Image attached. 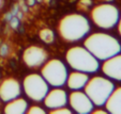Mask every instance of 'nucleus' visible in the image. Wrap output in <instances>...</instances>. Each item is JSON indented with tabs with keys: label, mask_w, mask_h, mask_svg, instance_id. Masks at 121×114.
<instances>
[{
	"label": "nucleus",
	"mask_w": 121,
	"mask_h": 114,
	"mask_svg": "<svg viewBox=\"0 0 121 114\" xmlns=\"http://www.w3.org/2000/svg\"><path fill=\"white\" fill-rule=\"evenodd\" d=\"M89 19L80 13H70L60 18L57 26L59 36L66 43H76L89 34Z\"/></svg>",
	"instance_id": "1"
},
{
	"label": "nucleus",
	"mask_w": 121,
	"mask_h": 114,
	"mask_svg": "<svg viewBox=\"0 0 121 114\" xmlns=\"http://www.w3.org/2000/svg\"><path fill=\"white\" fill-rule=\"evenodd\" d=\"M84 46L99 60L105 61L121 52V43L106 32H94L85 37Z\"/></svg>",
	"instance_id": "2"
},
{
	"label": "nucleus",
	"mask_w": 121,
	"mask_h": 114,
	"mask_svg": "<svg viewBox=\"0 0 121 114\" xmlns=\"http://www.w3.org/2000/svg\"><path fill=\"white\" fill-rule=\"evenodd\" d=\"M65 61L73 71L94 74L100 68V61L85 46H73L65 52Z\"/></svg>",
	"instance_id": "3"
},
{
	"label": "nucleus",
	"mask_w": 121,
	"mask_h": 114,
	"mask_svg": "<svg viewBox=\"0 0 121 114\" xmlns=\"http://www.w3.org/2000/svg\"><path fill=\"white\" fill-rule=\"evenodd\" d=\"M112 80L105 76H94L89 78L84 92L91 99L94 107H104L106 100L115 89Z\"/></svg>",
	"instance_id": "4"
},
{
	"label": "nucleus",
	"mask_w": 121,
	"mask_h": 114,
	"mask_svg": "<svg viewBox=\"0 0 121 114\" xmlns=\"http://www.w3.org/2000/svg\"><path fill=\"white\" fill-rule=\"evenodd\" d=\"M120 11L112 2H102L96 4L90 11L91 21L102 30H110L118 25Z\"/></svg>",
	"instance_id": "5"
},
{
	"label": "nucleus",
	"mask_w": 121,
	"mask_h": 114,
	"mask_svg": "<svg viewBox=\"0 0 121 114\" xmlns=\"http://www.w3.org/2000/svg\"><path fill=\"white\" fill-rule=\"evenodd\" d=\"M41 75L52 87H62L66 82L69 71L65 63L59 59L47 60L41 66Z\"/></svg>",
	"instance_id": "6"
},
{
	"label": "nucleus",
	"mask_w": 121,
	"mask_h": 114,
	"mask_svg": "<svg viewBox=\"0 0 121 114\" xmlns=\"http://www.w3.org/2000/svg\"><path fill=\"white\" fill-rule=\"evenodd\" d=\"M22 87L25 95L30 100L34 102H41L49 90V84L46 82L41 74L31 73L24 78Z\"/></svg>",
	"instance_id": "7"
},
{
	"label": "nucleus",
	"mask_w": 121,
	"mask_h": 114,
	"mask_svg": "<svg viewBox=\"0 0 121 114\" xmlns=\"http://www.w3.org/2000/svg\"><path fill=\"white\" fill-rule=\"evenodd\" d=\"M68 105L72 111L78 114H89L94 109L93 102L82 90L72 91L69 94Z\"/></svg>",
	"instance_id": "8"
},
{
	"label": "nucleus",
	"mask_w": 121,
	"mask_h": 114,
	"mask_svg": "<svg viewBox=\"0 0 121 114\" xmlns=\"http://www.w3.org/2000/svg\"><path fill=\"white\" fill-rule=\"evenodd\" d=\"M22 59L28 68H39L48 60V52L41 46L31 45L25 48Z\"/></svg>",
	"instance_id": "9"
},
{
	"label": "nucleus",
	"mask_w": 121,
	"mask_h": 114,
	"mask_svg": "<svg viewBox=\"0 0 121 114\" xmlns=\"http://www.w3.org/2000/svg\"><path fill=\"white\" fill-rule=\"evenodd\" d=\"M22 83L13 77L5 78L0 83V99L2 102H8L22 95Z\"/></svg>",
	"instance_id": "10"
},
{
	"label": "nucleus",
	"mask_w": 121,
	"mask_h": 114,
	"mask_svg": "<svg viewBox=\"0 0 121 114\" xmlns=\"http://www.w3.org/2000/svg\"><path fill=\"white\" fill-rule=\"evenodd\" d=\"M68 95L69 94L66 93V91L63 90L62 87L49 89L43 99L44 106L49 111L60 107L68 106Z\"/></svg>",
	"instance_id": "11"
},
{
	"label": "nucleus",
	"mask_w": 121,
	"mask_h": 114,
	"mask_svg": "<svg viewBox=\"0 0 121 114\" xmlns=\"http://www.w3.org/2000/svg\"><path fill=\"white\" fill-rule=\"evenodd\" d=\"M101 69L105 77L121 82V52L103 61Z\"/></svg>",
	"instance_id": "12"
},
{
	"label": "nucleus",
	"mask_w": 121,
	"mask_h": 114,
	"mask_svg": "<svg viewBox=\"0 0 121 114\" xmlns=\"http://www.w3.org/2000/svg\"><path fill=\"white\" fill-rule=\"evenodd\" d=\"M89 74L82 73V71H73L69 73L68 78H66L65 84L72 91H78V90H84L85 85L87 84L89 80Z\"/></svg>",
	"instance_id": "13"
},
{
	"label": "nucleus",
	"mask_w": 121,
	"mask_h": 114,
	"mask_svg": "<svg viewBox=\"0 0 121 114\" xmlns=\"http://www.w3.org/2000/svg\"><path fill=\"white\" fill-rule=\"evenodd\" d=\"M29 107V103L23 97H17L5 102L3 112L5 114H25Z\"/></svg>",
	"instance_id": "14"
},
{
	"label": "nucleus",
	"mask_w": 121,
	"mask_h": 114,
	"mask_svg": "<svg viewBox=\"0 0 121 114\" xmlns=\"http://www.w3.org/2000/svg\"><path fill=\"white\" fill-rule=\"evenodd\" d=\"M104 107L108 113L121 114V86L115 87Z\"/></svg>",
	"instance_id": "15"
},
{
	"label": "nucleus",
	"mask_w": 121,
	"mask_h": 114,
	"mask_svg": "<svg viewBox=\"0 0 121 114\" xmlns=\"http://www.w3.org/2000/svg\"><path fill=\"white\" fill-rule=\"evenodd\" d=\"M39 36L43 43L45 44H52L55 41V32L49 28H44L39 32Z\"/></svg>",
	"instance_id": "16"
},
{
	"label": "nucleus",
	"mask_w": 121,
	"mask_h": 114,
	"mask_svg": "<svg viewBox=\"0 0 121 114\" xmlns=\"http://www.w3.org/2000/svg\"><path fill=\"white\" fill-rule=\"evenodd\" d=\"M26 113H28V114H46V110L44 109V108H42L41 106L33 105V106L28 107Z\"/></svg>",
	"instance_id": "17"
},
{
	"label": "nucleus",
	"mask_w": 121,
	"mask_h": 114,
	"mask_svg": "<svg viewBox=\"0 0 121 114\" xmlns=\"http://www.w3.org/2000/svg\"><path fill=\"white\" fill-rule=\"evenodd\" d=\"M49 113L50 114H72L73 111H72V109L70 107L64 106V107H60V108H57V109L50 110Z\"/></svg>",
	"instance_id": "18"
},
{
	"label": "nucleus",
	"mask_w": 121,
	"mask_h": 114,
	"mask_svg": "<svg viewBox=\"0 0 121 114\" xmlns=\"http://www.w3.org/2000/svg\"><path fill=\"white\" fill-rule=\"evenodd\" d=\"M91 4H92L91 0H80L77 4V9H79L80 11H86Z\"/></svg>",
	"instance_id": "19"
},
{
	"label": "nucleus",
	"mask_w": 121,
	"mask_h": 114,
	"mask_svg": "<svg viewBox=\"0 0 121 114\" xmlns=\"http://www.w3.org/2000/svg\"><path fill=\"white\" fill-rule=\"evenodd\" d=\"M102 107H95V109L92 110L91 113H94V114H98V113H103V114H105V113H108L107 111H106V109H101Z\"/></svg>",
	"instance_id": "20"
},
{
	"label": "nucleus",
	"mask_w": 121,
	"mask_h": 114,
	"mask_svg": "<svg viewBox=\"0 0 121 114\" xmlns=\"http://www.w3.org/2000/svg\"><path fill=\"white\" fill-rule=\"evenodd\" d=\"M117 27H118L119 35L121 36V15H120V18H119V21H118V25H117Z\"/></svg>",
	"instance_id": "21"
},
{
	"label": "nucleus",
	"mask_w": 121,
	"mask_h": 114,
	"mask_svg": "<svg viewBox=\"0 0 121 114\" xmlns=\"http://www.w3.org/2000/svg\"><path fill=\"white\" fill-rule=\"evenodd\" d=\"M3 7H4V0H0V11L3 9Z\"/></svg>",
	"instance_id": "22"
},
{
	"label": "nucleus",
	"mask_w": 121,
	"mask_h": 114,
	"mask_svg": "<svg viewBox=\"0 0 121 114\" xmlns=\"http://www.w3.org/2000/svg\"><path fill=\"white\" fill-rule=\"evenodd\" d=\"M35 1H37V0H28V4H29V5H33L34 3H35Z\"/></svg>",
	"instance_id": "23"
},
{
	"label": "nucleus",
	"mask_w": 121,
	"mask_h": 114,
	"mask_svg": "<svg viewBox=\"0 0 121 114\" xmlns=\"http://www.w3.org/2000/svg\"><path fill=\"white\" fill-rule=\"evenodd\" d=\"M99 1H101V2H112L114 0H99Z\"/></svg>",
	"instance_id": "24"
},
{
	"label": "nucleus",
	"mask_w": 121,
	"mask_h": 114,
	"mask_svg": "<svg viewBox=\"0 0 121 114\" xmlns=\"http://www.w3.org/2000/svg\"><path fill=\"white\" fill-rule=\"evenodd\" d=\"M37 1H38V2H41V1H42V0H37Z\"/></svg>",
	"instance_id": "25"
},
{
	"label": "nucleus",
	"mask_w": 121,
	"mask_h": 114,
	"mask_svg": "<svg viewBox=\"0 0 121 114\" xmlns=\"http://www.w3.org/2000/svg\"><path fill=\"white\" fill-rule=\"evenodd\" d=\"M1 102H2V101H1V99H0V106H1Z\"/></svg>",
	"instance_id": "26"
}]
</instances>
